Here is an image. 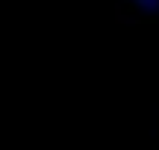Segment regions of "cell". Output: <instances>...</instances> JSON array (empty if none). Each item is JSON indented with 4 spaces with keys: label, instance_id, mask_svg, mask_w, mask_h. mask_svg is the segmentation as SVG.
<instances>
[{
    "label": "cell",
    "instance_id": "6da1fadb",
    "mask_svg": "<svg viewBox=\"0 0 159 150\" xmlns=\"http://www.w3.org/2000/svg\"><path fill=\"white\" fill-rule=\"evenodd\" d=\"M118 3L136 21H159V0H118Z\"/></svg>",
    "mask_w": 159,
    "mask_h": 150
}]
</instances>
